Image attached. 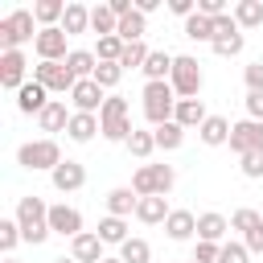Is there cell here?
Listing matches in <instances>:
<instances>
[{
    "label": "cell",
    "mask_w": 263,
    "mask_h": 263,
    "mask_svg": "<svg viewBox=\"0 0 263 263\" xmlns=\"http://www.w3.org/2000/svg\"><path fill=\"white\" fill-rule=\"evenodd\" d=\"M16 222H21V234H25V242H33V247H41L53 230H49V205L37 197V193H25V197H16V214H12Z\"/></svg>",
    "instance_id": "6da1fadb"
},
{
    "label": "cell",
    "mask_w": 263,
    "mask_h": 263,
    "mask_svg": "<svg viewBox=\"0 0 263 263\" xmlns=\"http://www.w3.org/2000/svg\"><path fill=\"white\" fill-rule=\"evenodd\" d=\"M99 127H103V140L127 144V136H132L136 127H132V107H127L123 95H107V103H103V111H99Z\"/></svg>",
    "instance_id": "7a4b0ae2"
},
{
    "label": "cell",
    "mask_w": 263,
    "mask_h": 263,
    "mask_svg": "<svg viewBox=\"0 0 263 263\" xmlns=\"http://www.w3.org/2000/svg\"><path fill=\"white\" fill-rule=\"evenodd\" d=\"M16 164L29 168V173H53L62 164V148L53 136H41V140H29L16 148Z\"/></svg>",
    "instance_id": "3957f363"
},
{
    "label": "cell",
    "mask_w": 263,
    "mask_h": 263,
    "mask_svg": "<svg viewBox=\"0 0 263 263\" xmlns=\"http://www.w3.org/2000/svg\"><path fill=\"white\" fill-rule=\"evenodd\" d=\"M37 16H33V8H16V12H8L4 21H0V53H8V49H21L25 41H37Z\"/></svg>",
    "instance_id": "277c9868"
},
{
    "label": "cell",
    "mask_w": 263,
    "mask_h": 263,
    "mask_svg": "<svg viewBox=\"0 0 263 263\" xmlns=\"http://www.w3.org/2000/svg\"><path fill=\"white\" fill-rule=\"evenodd\" d=\"M144 119L152 123V127H160V123H168L173 119V111H177V90H173V82H144Z\"/></svg>",
    "instance_id": "5b68a950"
},
{
    "label": "cell",
    "mask_w": 263,
    "mask_h": 263,
    "mask_svg": "<svg viewBox=\"0 0 263 263\" xmlns=\"http://www.w3.org/2000/svg\"><path fill=\"white\" fill-rule=\"evenodd\" d=\"M168 82H173L177 99H197V95H201V82H205V78H201V62L189 58V53H177Z\"/></svg>",
    "instance_id": "8992f818"
},
{
    "label": "cell",
    "mask_w": 263,
    "mask_h": 263,
    "mask_svg": "<svg viewBox=\"0 0 263 263\" xmlns=\"http://www.w3.org/2000/svg\"><path fill=\"white\" fill-rule=\"evenodd\" d=\"M33 82H41L49 95H70V90L78 86V78L70 74L66 62H37V66H33Z\"/></svg>",
    "instance_id": "52a82bcc"
},
{
    "label": "cell",
    "mask_w": 263,
    "mask_h": 263,
    "mask_svg": "<svg viewBox=\"0 0 263 263\" xmlns=\"http://www.w3.org/2000/svg\"><path fill=\"white\" fill-rule=\"evenodd\" d=\"M103 103H107V90H103L95 78H82V82L70 90V107H74V111H82V115H99V111H103Z\"/></svg>",
    "instance_id": "ba28073f"
},
{
    "label": "cell",
    "mask_w": 263,
    "mask_h": 263,
    "mask_svg": "<svg viewBox=\"0 0 263 263\" xmlns=\"http://www.w3.org/2000/svg\"><path fill=\"white\" fill-rule=\"evenodd\" d=\"M230 148H234L238 156L263 152V123H259V119H238V123L230 127Z\"/></svg>",
    "instance_id": "9c48e42d"
},
{
    "label": "cell",
    "mask_w": 263,
    "mask_h": 263,
    "mask_svg": "<svg viewBox=\"0 0 263 263\" xmlns=\"http://www.w3.org/2000/svg\"><path fill=\"white\" fill-rule=\"evenodd\" d=\"M66 41H70V37H66L62 25H58V29H41L37 41H33V49H37L41 62H66V58H70V45H66Z\"/></svg>",
    "instance_id": "30bf717a"
},
{
    "label": "cell",
    "mask_w": 263,
    "mask_h": 263,
    "mask_svg": "<svg viewBox=\"0 0 263 263\" xmlns=\"http://www.w3.org/2000/svg\"><path fill=\"white\" fill-rule=\"evenodd\" d=\"M25 82H29V62H25V53H21V49L0 53V86H4V90H21Z\"/></svg>",
    "instance_id": "8fae6325"
},
{
    "label": "cell",
    "mask_w": 263,
    "mask_h": 263,
    "mask_svg": "<svg viewBox=\"0 0 263 263\" xmlns=\"http://www.w3.org/2000/svg\"><path fill=\"white\" fill-rule=\"evenodd\" d=\"M49 181H53L58 193H78V189L86 185V164H82V160H62V164L49 173Z\"/></svg>",
    "instance_id": "7c38bea8"
},
{
    "label": "cell",
    "mask_w": 263,
    "mask_h": 263,
    "mask_svg": "<svg viewBox=\"0 0 263 263\" xmlns=\"http://www.w3.org/2000/svg\"><path fill=\"white\" fill-rule=\"evenodd\" d=\"M49 230L62 234V238H78V234H82V214H78L74 205L58 201V205H49Z\"/></svg>",
    "instance_id": "4fadbf2b"
},
{
    "label": "cell",
    "mask_w": 263,
    "mask_h": 263,
    "mask_svg": "<svg viewBox=\"0 0 263 263\" xmlns=\"http://www.w3.org/2000/svg\"><path fill=\"white\" fill-rule=\"evenodd\" d=\"M49 103H53V99H49V90H45L41 82H33V78L16 90V111H21V115H41Z\"/></svg>",
    "instance_id": "5bb4252c"
},
{
    "label": "cell",
    "mask_w": 263,
    "mask_h": 263,
    "mask_svg": "<svg viewBox=\"0 0 263 263\" xmlns=\"http://www.w3.org/2000/svg\"><path fill=\"white\" fill-rule=\"evenodd\" d=\"M164 234H168L173 242H189V238L197 234V214H193V210H173V214L164 218Z\"/></svg>",
    "instance_id": "9a60e30c"
},
{
    "label": "cell",
    "mask_w": 263,
    "mask_h": 263,
    "mask_svg": "<svg viewBox=\"0 0 263 263\" xmlns=\"http://www.w3.org/2000/svg\"><path fill=\"white\" fill-rule=\"evenodd\" d=\"M70 255L78 259V263H103L107 255H103V238L95 234V230H82L78 238H70Z\"/></svg>",
    "instance_id": "2e32d148"
},
{
    "label": "cell",
    "mask_w": 263,
    "mask_h": 263,
    "mask_svg": "<svg viewBox=\"0 0 263 263\" xmlns=\"http://www.w3.org/2000/svg\"><path fill=\"white\" fill-rule=\"evenodd\" d=\"M205 119H210V111H205V103H201V99H177L173 123H181V127L189 132V127H201Z\"/></svg>",
    "instance_id": "e0dca14e"
},
{
    "label": "cell",
    "mask_w": 263,
    "mask_h": 263,
    "mask_svg": "<svg viewBox=\"0 0 263 263\" xmlns=\"http://www.w3.org/2000/svg\"><path fill=\"white\" fill-rule=\"evenodd\" d=\"M230 119H222V115H210L201 127H197V140L205 144V148H222V144H230Z\"/></svg>",
    "instance_id": "ac0fdd59"
},
{
    "label": "cell",
    "mask_w": 263,
    "mask_h": 263,
    "mask_svg": "<svg viewBox=\"0 0 263 263\" xmlns=\"http://www.w3.org/2000/svg\"><path fill=\"white\" fill-rule=\"evenodd\" d=\"M136 205H140V193H136L132 185H119V189L107 193V214H111V218H132Z\"/></svg>",
    "instance_id": "d6986e66"
},
{
    "label": "cell",
    "mask_w": 263,
    "mask_h": 263,
    "mask_svg": "<svg viewBox=\"0 0 263 263\" xmlns=\"http://www.w3.org/2000/svg\"><path fill=\"white\" fill-rule=\"evenodd\" d=\"M226 230H230V222H226L218 210L197 214V242H222V238H226Z\"/></svg>",
    "instance_id": "ffe728a7"
},
{
    "label": "cell",
    "mask_w": 263,
    "mask_h": 263,
    "mask_svg": "<svg viewBox=\"0 0 263 263\" xmlns=\"http://www.w3.org/2000/svg\"><path fill=\"white\" fill-rule=\"evenodd\" d=\"M66 136H70L74 144H90L95 136H103V127H99V115H82V111H74V115H70V127H66Z\"/></svg>",
    "instance_id": "44dd1931"
},
{
    "label": "cell",
    "mask_w": 263,
    "mask_h": 263,
    "mask_svg": "<svg viewBox=\"0 0 263 263\" xmlns=\"http://www.w3.org/2000/svg\"><path fill=\"white\" fill-rule=\"evenodd\" d=\"M70 115H74V111H66V103H62V99H53V103L37 115V127H41V132H49V136H53V132H66V127H70Z\"/></svg>",
    "instance_id": "7402d4cb"
},
{
    "label": "cell",
    "mask_w": 263,
    "mask_h": 263,
    "mask_svg": "<svg viewBox=\"0 0 263 263\" xmlns=\"http://www.w3.org/2000/svg\"><path fill=\"white\" fill-rule=\"evenodd\" d=\"M173 62H177V58H173L168 49H152V53H148V62H144V78H148V82H168Z\"/></svg>",
    "instance_id": "603a6c76"
},
{
    "label": "cell",
    "mask_w": 263,
    "mask_h": 263,
    "mask_svg": "<svg viewBox=\"0 0 263 263\" xmlns=\"http://www.w3.org/2000/svg\"><path fill=\"white\" fill-rule=\"evenodd\" d=\"M168 214H173V210H168L164 197H140V205H136V218H140L144 226H164Z\"/></svg>",
    "instance_id": "cb8c5ba5"
},
{
    "label": "cell",
    "mask_w": 263,
    "mask_h": 263,
    "mask_svg": "<svg viewBox=\"0 0 263 263\" xmlns=\"http://www.w3.org/2000/svg\"><path fill=\"white\" fill-rule=\"evenodd\" d=\"M99 238H103V247H123L132 234H127V218H99V230H95Z\"/></svg>",
    "instance_id": "d4e9b609"
},
{
    "label": "cell",
    "mask_w": 263,
    "mask_h": 263,
    "mask_svg": "<svg viewBox=\"0 0 263 263\" xmlns=\"http://www.w3.org/2000/svg\"><path fill=\"white\" fill-rule=\"evenodd\" d=\"M66 66H70V74L82 82V78H95V70H99V58H95V49H70Z\"/></svg>",
    "instance_id": "484cf974"
},
{
    "label": "cell",
    "mask_w": 263,
    "mask_h": 263,
    "mask_svg": "<svg viewBox=\"0 0 263 263\" xmlns=\"http://www.w3.org/2000/svg\"><path fill=\"white\" fill-rule=\"evenodd\" d=\"M152 136H156V152H177L181 144H185V127L181 123H160V127H152Z\"/></svg>",
    "instance_id": "4316f807"
},
{
    "label": "cell",
    "mask_w": 263,
    "mask_h": 263,
    "mask_svg": "<svg viewBox=\"0 0 263 263\" xmlns=\"http://www.w3.org/2000/svg\"><path fill=\"white\" fill-rule=\"evenodd\" d=\"M230 16L238 21V29H259L263 25V0H238L230 8Z\"/></svg>",
    "instance_id": "83f0119b"
},
{
    "label": "cell",
    "mask_w": 263,
    "mask_h": 263,
    "mask_svg": "<svg viewBox=\"0 0 263 263\" xmlns=\"http://www.w3.org/2000/svg\"><path fill=\"white\" fill-rule=\"evenodd\" d=\"M90 29V8L86 4H66V16H62V33L74 37V33H86Z\"/></svg>",
    "instance_id": "f1b7e54d"
},
{
    "label": "cell",
    "mask_w": 263,
    "mask_h": 263,
    "mask_svg": "<svg viewBox=\"0 0 263 263\" xmlns=\"http://www.w3.org/2000/svg\"><path fill=\"white\" fill-rule=\"evenodd\" d=\"M115 29H119V16L111 12V4H95V8H90V33L115 37Z\"/></svg>",
    "instance_id": "f546056e"
},
{
    "label": "cell",
    "mask_w": 263,
    "mask_h": 263,
    "mask_svg": "<svg viewBox=\"0 0 263 263\" xmlns=\"http://www.w3.org/2000/svg\"><path fill=\"white\" fill-rule=\"evenodd\" d=\"M144 33H148V16H144V12H132V16H123V21H119V29H115V37H119L123 45H132V41H144Z\"/></svg>",
    "instance_id": "4dcf8cb0"
},
{
    "label": "cell",
    "mask_w": 263,
    "mask_h": 263,
    "mask_svg": "<svg viewBox=\"0 0 263 263\" xmlns=\"http://www.w3.org/2000/svg\"><path fill=\"white\" fill-rule=\"evenodd\" d=\"M181 33H185L189 41H214V21L201 16V12H193V16L181 25Z\"/></svg>",
    "instance_id": "1f68e13d"
},
{
    "label": "cell",
    "mask_w": 263,
    "mask_h": 263,
    "mask_svg": "<svg viewBox=\"0 0 263 263\" xmlns=\"http://www.w3.org/2000/svg\"><path fill=\"white\" fill-rule=\"evenodd\" d=\"M127 152H132L136 160H148V156L156 152V136H152V132H144V127H136V132L127 136Z\"/></svg>",
    "instance_id": "d6a6232c"
},
{
    "label": "cell",
    "mask_w": 263,
    "mask_h": 263,
    "mask_svg": "<svg viewBox=\"0 0 263 263\" xmlns=\"http://www.w3.org/2000/svg\"><path fill=\"white\" fill-rule=\"evenodd\" d=\"M259 226H263V214H259V210H251V205L234 210V218H230V230H238L242 238H247L251 230H259Z\"/></svg>",
    "instance_id": "836d02e7"
},
{
    "label": "cell",
    "mask_w": 263,
    "mask_h": 263,
    "mask_svg": "<svg viewBox=\"0 0 263 263\" xmlns=\"http://www.w3.org/2000/svg\"><path fill=\"white\" fill-rule=\"evenodd\" d=\"M148 45L144 41H132V45H123V58H119V66H123V74L127 70H144V62H148Z\"/></svg>",
    "instance_id": "e575fe53"
},
{
    "label": "cell",
    "mask_w": 263,
    "mask_h": 263,
    "mask_svg": "<svg viewBox=\"0 0 263 263\" xmlns=\"http://www.w3.org/2000/svg\"><path fill=\"white\" fill-rule=\"evenodd\" d=\"M119 259H123V263H152V247H148L144 238H127V242L119 247Z\"/></svg>",
    "instance_id": "d590c367"
},
{
    "label": "cell",
    "mask_w": 263,
    "mask_h": 263,
    "mask_svg": "<svg viewBox=\"0 0 263 263\" xmlns=\"http://www.w3.org/2000/svg\"><path fill=\"white\" fill-rule=\"evenodd\" d=\"M16 242H25L21 222H16V218H0V251H4V255H12V247H16Z\"/></svg>",
    "instance_id": "8d00e7d4"
},
{
    "label": "cell",
    "mask_w": 263,
    "mask_h": 263,
    "mask_svg": "<svg viewBox=\"0 0 263 263\" xmlns=\"http://www.w3.org/2000/svg\"><path fill=\"white\" fill-rule=\"evenodd\" d=\"M119 78H123V66H119V62H99L95 82H99L103 90H115V86H119Z\"/></svg>",
    "instance_id": "74e56055"
},
{
    "label": "cell",
    "mask_w": 263,
    "mask_h": 263,
    "mask_svg": "<svg viewBox=\"0 0 263 263\" xmlns=\"http://www.w3.org/2000/svg\"><path fill=\"white\" fill-rule=\"evenodd\" d=\"M152 185H156V197H168V189L177 185L173 164H152Z\"/></svg>",
    "instance_id": "f35d334b"
},
{
    "label": "cell",
    "mask_w": 263,
    "mask_h": 263,
    "mask_svg": "<svg viewBox=\"0 0 263 263\" xmlns=\"http://www.w3.org/2000/svg\"><path fill=\"white\" fill-rule=\"evenodd\" d=\"M95 58H99V62H119V58H123V41H119V37H99Z\"/></svg>",
    "instance_id": "ab89813d"
},
{
    "label": "cell",
    "mask_w": 263,
    "mask_h": 263,
    "mask_svg": "<svg viewBox=\"0 0 263 263\" xmlns=\"http://www.w3.org/2000/svg\"><path fill=\"white\" fill-rule=\"evenodd\" d=\"M242 45H247V37H242V33H234V37H218L210 49H214L218 58H234V53H242Z\"/></svg>",
    "instance_id": "60d3db41"
},
{
    "label": "cell",
    "mask_w": 263,
    "mask_h": 263,
    "mask_svg": "<svg viewBox=\"0 0 263 263\" xmlns=\"http://www.w3.org/2000/svg\"><path fill=\"white\" fill-rule=\"evenodd\" d=\"M238 168H242L247 181H263V152H247V156H238Z\"/></svg>",
    "instance_id": "b9f144b4"
},
{
    "label": "cell",
    "mask_w": 263,
    "mask_h": 263,
    "mask_svg": "<svg viewBox=\"0 0 263 263\" xmlns=\"http://www.w3.org/2000/svg\"><path fill=\"white\" fill-rule=\"evenodd\" d=\"M218 263H251V251H247V242H222V255H218Z\"/></svg>",
    "instance_id": "7bdbcfd3"
},
{
    "label": "cell",
    "mask_w": 263,
    "mask_h": 263,
    "mask_svg": "<svg viewBox=\"0 0 263 263\" xmlns=\"http://www.w3.org/2000/svg\"><path fill=\"white\" fill-rule=\"evenodd\" d=\"M234 33H242V29H238V21H234L230 12L214 16V41H218V37H234ZM214 41H210V45H214Z\"/></svg>",
    "instance_id": "ee69618b"
},
{
    "label": "cell",
    "mask_w": 263,
    "mask_h": 263,
    "mask_svg": "<svg viewBox=\"0 0 263 263\" xmlns=\"http://www.w3.org/2000/svg\"><path fill=\"white\" fill-rule=\"evenodd\" d=\"M222 255V242H197L193 247V263H218Z\"/></svg>",
    "instance_id": "f6af8a7d"
},
{
    "label": "cell",
    "mask_w": 263,
    "mask_h": 263,
    "mask_svg": "<svg viewBox=\"0 0 263 263\" xmlns=\"http://www.w3.org/2000/svg\"><path fill=\"white\" fill-rule=\"evenodd\" d=\"M242 107H247V119H259L263 123V90H247Z\"/></svg>",
    "instance_id": "bcb514c9"
},
{
    "label": "cell",
    "mask_w": 263,
    "mask_h": 263,
    "mask_svg": "<svg viewBox=\"0 0 263 263\" xmlns=\"http://www.w3.org/2000/svg\"><path fill=\"white\" fill-rule=\"evenodd\" d=\"M242 78H247V90H263V62H251L242 70Z\"/></svg>",
    "instance_id": "7dc6e473"
},
{
    "label": "cell",
    "mask_w": 263,
    "mask_h": 263,
    "mask_svg": "<svg viewBox=\"0 0 263 263\" xmlns=\"http://www.w3.org/2000/svg\"><path fill=\"white\" fill-rule=\"evenodd\" d=\"M168 12L181 16V21H189V16L197 12V0H168Z\"/></svg>",
    "instance_id": "c3c4849f"
},
{
    "label": "cell",
    "mask_w": 263,
    "mask_h": 263,
    "mask_svg": "<svg viewBox=\"0 0 263 263\" xmlns=\"http://www.w3.org/2000/svg\"><path fill=\"white\" fill-rule=\"evenodd\" d=\"M197 12L214 21V16H222V12H226V0H197Z\"/></svg>",
    "instance_id": "681fc988"
},
{
    "label": "cell",
    "mask_w": 263,
    "mask_h": 263,
    "mask_svg": "<svg viewBox=\"0 0 263 263\" xmlns=\"http://www.w3.org/2000/svg\"><path fill=\"white\" fill-rule=\"evenodd\" d=\"M242 242H247V251H251V255H263V226H259V230H251Z\"/></svg>",
    "instance_id": "f907efd6"
},
{
    "label": "cell",
    "mask_w": 263,
    "mask_h": 263,
    "mask_svg": "<svg viewBox=\"0 0 263 263\" xmlns=\"http://www.w3.org/2000/svg\"><path fill=\"white\" fill-rule=\"evenodd\" d=\"M160 8V0H136V12H144V16H152Z\"/></svg>",
    "instance_id": "816d5d0a"
},
{
    "label": "cell",
    "mask_w": 263,
    "mask_h": 263,
    "mask_svg": "<svg viewBox=\"0 0 263 263\" xmlns=\"http://www.w3.org/2000/svg\"><path fill=\"white\" fill-rule=\"evenodd\" d=\"M49 263H78L74 255H58V259H49Z\"/></svg>",
    "instance_id": "f5cc1de1"
},
{
    "label": "cell",
    "mask_w": 263,
    "mask_h": 263,
    "mask_svg": "<svg viewBox=\"0 0 263 263\" xmlns=\"http://www.w3.org/2000/svg\"><path fill=\"white\" fill-rule=\"evenodd\" d=\"M103 263H123V259H119V255H107V259H103Z\"/></svg>",
    "instance_id": "db71d44e"
},
{
    "label": "cell",
    "mask_w": 263,
    "mask_h": 263,
    "mask_svg": "<svg viewBox=\"0 0 263 263\" xmlns=\"http://www.w3.org/2000/svg\"><path fill=\"white\" fill-rule=\"evenodd\" d=\"M4 263H16V259H12V255H8V259H4Z\"/></svg>",
    "instance_id": "11a10c76"
},
{
    "label": "cell",
    "mask_w": 263,
    "mask_h": 263,
    "mask_svg": "<svg viewBox=\"0 0 263 263\" xmlns=\"http://www.w3.org/2000/svg\"><path fill=\"white\" fill-rule=\"evenodd\" d=\"M189 263H193V259H189Z\"/></svg>",
    "instance_id": "9f6ffc18"
}]
</instances>
